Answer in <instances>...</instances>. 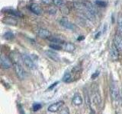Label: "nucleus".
<instances>
[{"mask_svg":"<svg viewBox=\"0 0 122 114\" xmlns=\"http://www.w3.org/2000/svg\"><path fill=\"white\" fill-rule=\"evenodd\" d=\"M60 114H70V110H69V109L67 107H66L61 110Z\"/></svg>","mask_w":122,"mask_h":114,"instance_id":"obj_26","label":"nucleus"},{"mask_svg":"<svg viewBox=\"0 0 122 114\" xmlns=\"http://www.w3.org/2000/svg\"><path fill=\"white\" fill-rule=\"evenodd\" d=\"M30 10L36 15H41L42 13H43V11H42L41 8L37 3H32L30 5Z\"/></svg>","mask_w":122,"mask_h":114,"instance_id":"obj_11","label":"nucleus"},{"mask_svg":"<svg viewBox=\"0 0 122 114\" xmlns=\"http://www.w3.org/2000/svg\"><path fill=\"white\" fill-rule=\"evenodd\" d=\"M45 53H46V55H47V56L48 57V58L52 59L53 61H54V62H59L60 59L58 54L53 50H47L45 52Z\"/></svg>","mask_w":122,"mask_h":114,"instance_id":"obj_12","label":"nucleus"},{"mask_svg":"<svg viewBox=\"0 0 122 114\" xmlns=\"http://www.w3.org/2000/svg\"><path fill=\"white\" fill-rule=\"evenodd\" d=\"M117 29L119 32H122V14H119L117 16Z\"/></svg>","mask_w":122,"mask_h":114,"instance_id":"obj_19","label":"nucleus"},{"mask_svg":"<svg viewBox=\"0 0 122 114\" xmlns=\"http://www.w3.org/2000/svg\"><path fill=\"white\" fill-rule=\"evenodd\" d=\"M5 13L9 14L11 16H13V17H22V14L19 12V11L12 10V9H6Z\"/></svg>","mask_w":122,"mask_h":114,"instance_id":"obj_17","label":"nucleus"},{"mask_svg":"<svg viewBox=\"0 0 122 114\" xmlns=\"http://www.w3.org/2000/svg\"><path fill=\"white\" fill-rule=\"evenodd\" d=\"M0 63H1V67L3 69H9L12 66V62L11 59H10L9 57H7L4 55L1 56V59H0Z\"/></svg>","mask_w":122,"mask_h":114,"instance_id":"obj_3","label":"nucleus"},{"mask_svg":"<svg viewBox=\"0 0 122 114\" xmlns=\"http://www.w3.org/2000/svg\"><path fill=\"white\" fill-rule=\"evenodd\" d=\"M63 105V101H58V102H56L54 104H51V106H49V107L47 108V110L49 112L51 113H56V112H58L60 109L62 107Z\"/></svg>","mask_w":122,"mask_h":114,"instance_id":"obj_8","label":"nucleus"},{"mask_svg":"<svg viewBox=\"0 0 122 114\" xmlns=\"http://www.w3.org/2000/svg\"><path fill=\"white\" fill-rule=\"evenodd\" d=\"M49 47L51 49H54V50H60V49H63L62 48V45L58 44V43H53L51 44H50Z\"/></svg>","mask_w":122,"mask_h":114,"instance_id":"obj_21","label":"nucleus"},{"mask_svg":"<svg viewBox=\"0 0 122 114\" xmlns=\"http://www.w3.org/2000/svg\"><path fill=\"white\" fill-rule=\"evenodd\" d=\"M95 4L100 7H105L107 5V2L103 1V0H97V1H95Z\"/></svg>","mask_w":122,"mask_h":114,"instance_id":"obj_23","label":"nucleus"},{"mask_svg":"<svg viewBox=\"0 0 122 114\" xmlns=\"http://www.w3.org/2000/svg\"><path fill=\"white\" fill-rule=\"evenodd\" d=\"M42 3L46 4V5H50V4L53 3V0H41Z\"/></svg>","mask_w":122,"mask_h":114,"instance_id":"obj_27","label":"nucleus"},{"mask_svg":"<svg viewBox=\"0 0 122 114\" xmlns=\"http://www.w3.org/2000/svg\"><path fill=\"white\" fill-rule=\"evenodd\" d=\"M13 68L15 74H16L17 77L20 79L23 80L25 78V71L23 69L20 63H13Z\"/></svg>","mask_w":122,"mask_h":114,"instance_id":"obj_1","label":"nucleus"},{"mask_svg":"<svg viewBox=\"0 0 122 114\" xmlns=\"http://www.w3.org/2000/svg\"><path fill=\"white\" fill-rule=\"evenodd\" d=\"M3 23L8 25H16L17 24V20L15 18H14L13 16H9V17H5L3 18L2 20Z\"/></svg>","mask_w":122,"mask_h":114,"instance_id":"obj_14","label":"nucleus"},{"mask_svg":"<svg viewBox=\"0 0 122 114\" xmlns=\"http://www.w3.org/2000/svg\"><path fill=\"white\" fill-rule=\"evenodd\" d=\"M21 58H22V62L25 65L26 67H28L30 69H35L36 68L35 64H34V61L29 56H28L27 54H22Z\"/></svg>","mask_w":122,"mask_h":114,"instance_id":"obj_2","label":"nucleus"},{"mask_svg":"<svg viewBox=\"0 0 122 114\" xmlns=\"http://www.w3.org/2000/svg\"><path fill=\"white\" fill-rule=\"evenodd\" d=\"M13 37H14V35L11 32H6L4 34V38L6 40H11Z\"/></svg>","mask_w":122,"mask_h":114,"instance_id":"obj_24","label":"nucleus"},{"mask_svg":"<svg viewBox=\"0 0 122 114\" xmlns=\"http://www.w3.org/2000/svg\"><path fill=\"white\" fill-rule=\"evenodd\" d=\"M62 48L65 51L69 52H72L75 50L76 47L73 43H70V42H64V43L62 44Z\"/></svg>","mask_w":122,"mask_h":114,"instance_id":"obj_13","label":"nucleus"},{"mask_svg":"<svg viewBox=\"0 0 122 114\" xmlns=\"http://www.w3.org/2000/svg\"><path fill=\"white\" fill-rule=\"evenodd\" d=\"M57 84H58V82H57V81H56V82H55V83H53V85H51V87H50L48 89H50V90H51V89H52L53 87H55V86H56V85H57Z\"/></svg>","mask_w":122,"mask_h":114,"instance_id":"obj_29","label":"nucleus"},{"mask_svg":"<svg viewBox=\"0 0 122 114\" xmlns=\"http://www.w3.org/2000/svg\"><path fill=\"white\" fill-rule=\"evenodd\" d=\"M98 75H99V72L98 71L95 72V74H93L92 75V78H95L97 77V76H98Z\"/></svg>","mask_w":122,"mask_h":114,"instance_id":"obj_28","label":"nucleus"},{"mask_svg":"<svg viewBox=\"0 0 122 114\" xmlns=\"http://www.w3.org/2000/svg\"><path fill=\"white\" fill-rule=\"evenodd\" d=\"M32 107H33L34 111H37V110H39V109H41L42 105L41 104H39V103H35V104H34Z\"/></svg>","mask_w":122,"mask_h":114,"instance_id":"obj_25","label":"nucleus"},{"mask_svg":"<svg viewBox=\"0 0 122 114\" xmlns=\"http://www.w3.org/2000/svg\"><path fill=\"white\" fill-rule=\"evenodd\" d=\"M36 33L40 38H43V39H47V38L51 37V33L47 29L42 28H37L36 30Z\"/></svg>","mask_w":122,"mask_h":114,"instance_id":"obj_6","label":"nucleus"},{"mask_svg":"<svg viewBox=\"0 0 122 114\" xmlns=\"http://www.w3.org/2000/svg\"><path fill=\"white\" fill-rule=\"evenodd\" d=\"M82 3L84 4V6H85L86 10L92 15L95 16V14H96V9H95V7L94 6L93 4L89 1H84L82 2Z\"/></svg>","mask_w":122,"mask_h":114,"instance_id":"obj_9","label":"nucleus"},{"mask_svg":"<svg viewBox=\"0 0 122 114\" xmlns=\"http://www.w3.org/2000/svg\"><path fill=\"white\" fill-rule=\"evenodd\" d=\"M92 97H93V101L97 106L100 105L102 104V98H101V96H100V94H99V92L97 90H95Z\"/></svg>","mask_w":122,"mask_h":114,"instance_id":"obj_16","label":"nucleus"},{"mask_svg":"<svg viewBox=\"0 0 122 114\" xmlns=\"http://www.w3.org/2000/svg\"><path fill=\"white\" fill-rule=\"evenodd\" d=\"M48 39L51 40L52 43H58V44H63L64 42L60 39V38H57V37H49Z\"/></svg>","mask_w":122,"mask_h":114,"instance_id":"obj_20","label":"nucleus"},{"mask_svg":"<svg viewBox=\"0 0 122 114\" xmlns=\"http://www.w3.org/2000/svg\"><path fill=\"white\" fill-rule=\"evenodd\" d=\"M114 43L119 49V51H122V36L119 33H115L114 37Z\"/></svg>","mask_w":122,"mask_h":114,"instance_id":"obj_10","label":"nucleus"},{"mask_svg":"<svg viewBox=\"0 0 122 114\" xmlns=\"http://www.w3.org/2000/svg\"><path fill=\"white\" fill-rule=\"evenodd\" d=\"M110 56L113 61H117L119 58V49L114 45V43L112 44L110 49Z\"/></svg>","mask_w":122,"mask_h":114,"instance_id":"obj_7","label":"nucleus"},{"mask_svg":"<svg viewBox=\"0 0 122 114\" xmlns=\"http://www.w3.org/2000/svg\"><path fill=\"white\" fill-rule=\"evenodd\" d=\"M60 24L64 28H66L67 30H74L76 29V26L75 24H72V22H70L66 18H63L60 20Z\"/></svg>","mask_w":122,"mask_h":114,"instance_id":"obj_5","label":"nucleus"},{"mask_svg":"<svg viewBox=\"0 0 122 114\" xmlns=\"http://www.w3.org/2000/svg\"><path fill=\"white\" fill-rule=\"evenodd\" d=\"M62 80H63V81L66 82V83L70 82L72 81V75H71L70 72V71H66V73L64 74Z\"/></svg>","mask_w":122,"mask_h":114,"instance_id":"obj_18","label":"nucleus"},{"mask_svg":"<svg viewBox=\"0 0 122 114\" xmlns=\"http://www.w3.org/2000/svg\"><path fill=\"white\" fill-rule=\"evenodd\" d=\"M110 94L114 100H117L119 97V90L115 82H112L110 86Z\"/></svg>","mask_w":122,"mask_h":114,"instance_id":"obj_4","label":"nucleus"},{"mask_svg":"<svg viewBox=\"0 0 122 114\" xmlns=\"http://www.w3.org/2000/svg\"><path fill=\"white\" fill-rule=\"evenodd\" d=\"M72 104L75 106H80L82 104V98L79 94H76L74 95L73 98H72Z\"/></svg>","mask_w":122,"mask_h":114,"instance_id":"obj_15","label":"nucleus"},{"mask_svg":"<svg viewBox=\"0 0 122 114\" xmlns=\"http://www.w3.org/2000/svg\"><path fill=\"white\" fill-rule=\"evenodd\" d=\"M53 3L56 7H59V8H62L65 5V2L63 0H53Z\"/></svg>","mask_w":122,"mask_h":114,"instance_id":"obj_22","label":"nucleus"}]
</instances>
